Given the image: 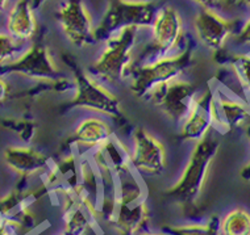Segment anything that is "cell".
Returning a JSON list of instances; mask_svg holds the SVG:
<instances>
[{"instance_id":"1","label":"cell","mask_w":250,"mask_h":235,"mask_svg":"<svg viewBox=\"0 0 250 235\" xmlns=\"http://www.w3.org/2000/svg\"><path fill=\"white\" fill-rule=\"evenodd\" d=\"M219 141L209 134L203 141L195 143L182 176L171 188L166 191V196L170 200L183 209H191L196 204L219 151Z\"/></svg>"},{"instance_id":"2","label":"cell","mask_w":250,"mask_h":235,"mask_svg":"<svg viewBox=\"0 0 250 235\" xmlns=\"http://www.w3.org/2000/svg\"><path fill=\"white\" fill-rule=\"evenodd\" d=\"M117 179L119 193L111 226L119 235L143 234V230L150 219L145 188L132 171Z\"/></svg>"},{"instance_id":"3","label":"cell","mask_w":250,"mask_h":235,"mask_svg":"<svg viewBox=\"0 0 250 235\" xmlns=\"http://www.w3.org/2000/svg\"><path fill=\"white\" fill-rule=\"evenodd\" d=\"M194 46L188 43L177 56L162 57L154 62L132 69L130 92L138 98H147L158 87L181 79L182 74L192 64Z\"/></svg>"},{"instance_id":"4","label":"cell","mask_w":250,"mask_h":235,"mask_svg":"<svg viewBox=\"0 0 250 235\" xmlns=\"http://www.w3.org/2000/svg\"><path fill=\"white\" fill-rule=\"evenodd\" d=\"M155 15V4L147 0H109L99 25L95 28V39L107 41L125 28H149Z\"/></svg>"},{"instance_id":"5","label":"cell","mask_w":250,"mask_h":235,"mask_svg":"<svg viewBox=\"0 0 250 235\" xmlns=\"http://www.w3.org/2000/svg\"><path fill=\"white\" fill-rule=\"evenodd\" d=\"M137 37L136 28H125L107 39L105 47L92 66V73L103 80L116 83L132 71V50Z\"/></svg>"},{"instance_id":"6","label":"cell","mask_w":250,"mask_h":235,"mask_svg":"<svg viewBox=\"0 0 250 235\" xmlns=\"http://www.w3.org/2000/svg\"><path fill=\"white\" fill-rule=\"evenodd\" d=\"M73 74L75 95L71 100V107L84 108L111 118L123 117L120 100L116 95L77 66H73Z\"/></svg>"},{"instance_id":"7","label":"cell","mask_w":250,"mask_h":235,"mask_svg":"<svg viewBox=\"0 0 250 235\" xmlns=\"http://www.w3.org/2000/svg\"><path fill=\"white\" fill-rule=\"evenodd\" d=\"M62 198L63 234L87 235L99 226L98 200L91 196L82 185L67 193Z\"/></svg>"},{"instance_id":"8","label":"cell","mask_w":250,"mask_h":235,"mask_svg":"<svg viewBox=\"0 0 250 235\" xmlns=\"http://www.w3.org/2000/svg\"><path fill=\"white\" fill-rule=\"evenodd\" d=\"M198 91L192 83L186 80L170 81L158 87L147 98L174 122H183L191 112Z\"/></svg>"},{"instance_id":"9","label":"cell","mask_w":250,"mask_h":235,"mask_svg":"<svg viewBox=\"0 0 250 235\" xmlns=\"http://www.w3.org/2000/svg\"><path fill=\"white\" fill-rule=\"evenodd\" d=\"M16 74L36 80H57L60 70L43 43H33L18 59L0 66V75Z\"/></svg>"},{"instance_id":"10","label":"cell","mask_w":250,"mask_h":235,"mask_svg":"<svg viewBox=\"0 0 250 235\" xmlns=\"http://www.w3.org/2000/svg\"><path fill=\"white\" fill-rule=\"evenodd\" d=\"M130 159L134 170L147 176L162 175L167 167L164 143L144 128L134 130Z\"/></svg>"},{"instance_id":"11","label":"cell","mask_w":250,"mask_h":235,"mask_svg":"<svg viewBox=\"0 0 250 235\" xmlns=\"http://www.w3.org/2000/svg\"><path fill=\"white\" fill-rule=\"evenodd\" d=\"M63 35L74 46L84 47L95 42V28L83 0H66L57 13Z\"/></svg>"},{"instance_id":"12","label":"cell","mask_w":250,"mask_h":235,"mask_svg":"<svg viewBox=\"0 0 250 235\" xmlns=\"http://www.w3.org/2000/svg\"><path fill=\"white\" fill-rule=\"evenodd\" d=\"M215 98L208 87L196 96L191 112L182 122L181 138L183 141L198 143L207 137L211 129L217 125Z\"/></svg>"},{"instance_id":"13","label":"cell","mask_w":250,"mask_h":235,"mask_svg":"<svg viewBox=\"0 0 250 235\" xmlns=\"http://www.w3.org/2000/svg\"><path fill=\"white\" fill-rule=\"evenodd\" d=\"M194 26L199 41L211 50H220L236 30V22L233 20H227L208 8H203L195 16Z\"/></svg>"},{"instance_id":"14","label":"cell","mask_w":250,"mask_h":235,"mask_svg":"<svg viewBox=\"0 0 250 235\" xmlns=\"http://www.w3.org/2000/svg\"><path fill=\"white\" fill-rule=\"evenodd\" d=\"M153 32V49L166 56L179 45L183 36V22L181 15L173 7H164L155 15L151 24Z\"/></svg>"},{"instance_id":"15","label":"cell","mask_w":250,"mask_h":235,"mask_svg":"<svg viewBox=\"0 0 250 235\" xmlns=\"http://www.w3.org/2000/svg\"><path fill=\"white\" fill-rule=\"evenodd\" d=\"M92 160L96 167V171L112 174L116 177L130 172L132 167L129 150L115 136L95 149L92 154Z\"/></svg>"},{"instance_id":"16","label":"cell","mask_w":250,"mask_h":235,"mask_svg":"<svg viewBox=\"0 0 250 235\" xmlns=\"http://www.w3.org/2000/svg\"><path fill=\"white\" fill-rule=\"evenodd\" d=\"M82 162H79L74 154H69L49 167L45 176V187L60 197L73 192L81 185Z\"/></svg>"},{"instance_id":"17","label":"cell","mask_w":250,"mask_h":235,"mask_svg":"<svg viewBox=\"0 0 250 235\" xmlns=\"http://www.w3.org/2000/svg\"><path fill=\"white\" fill-rule=\"evenodd\" d=\"M26 179L29 177H21V183L16 188L0 198V219H3L11 229L42 196V191L48 189L45 184L41 189H28L24 185Z\"/></svg>"},{"instance_id":"18","label":"cell","mask_w":250,"mask_h":235,"mask_svg":"<svg viewBox=\"0 0 250 235\" xmlns=\"http://www.w3.org/2000/svg\"><path fill=\"white\" fill-rule=\"evenodd\" d=\"M5 164L13 172H16L20 177H30L40 172L49 170V158L46 155L32 149L22 146H12L7 147L3 153Z\"/></svg>"},{"instance_id":"19","label":"cell","mask_w":250,"mask_h":235,"mask_svg":"<svg viewBox=\"0 0 250 235\" xmlns=\"http://www.w3.org/2000/svg\"><path fill=\"white\" fill-rule=\"evenodd\" d=\"M33 5L29 0H18L9 11L7 18V30L9 36L18 41H26L35 36L37 30Z\"/></svg>"},{"instance_id":"20","label":"cell","mask_w":250,"mask_h":235,"mask_svg":"<svg viewBox=\"0 0 250 235\" xmlns=\"http://www.w3.org/2000/svg\"><path fill=\"white\" fill-rule=\"evenodd\" d=\"M113 136L112 128L99 117H90L79 122L74 130L73 141L84 149H98Z\"/></svg>"},{"instance_id":"21","label":"cell","mask_w":250,"mask_h":235,"mask_svg":"<svg viewBox=\"0 0 250 235\" xmlns=\"http://www.w3.org/2000/svg\"><path fill=\"white\" fill-rule=\"evenodd\" d=\"M216 121L217 126L225 128L228 130L241 128L249 118L250 112L245 104L225 98V96H216Z\"/></svg>"},{"instance_id":"22","label":"cell","mask_w":250,"mask_h":235,"mask_svg":"<svg viewBox=\"0 0 250 235\" xmlns=\"http://www.w3.org/2000/svg\"><path fill=\"white\" fill-rule=\"evenodd\" d=\"M221 235H250V213L246 209L236 208L225 214L220 221Z\"/></svg>"},{"instance_id":"23","label":"cell","mask_w":250,"mask_h":235,"mask_svg":"<svg viewBox=\"0 0 250 235\" xmlns=\"http://www.w3.org/2000/svg\"><path fill=\"white\" fill-rule=\"evenodd\" d=\"M167 235H221L220 219L213 215L204 223H186L181 226H165Z\"/></svg>"},{"instance_id":"24","label":"cell","mask_w":250,"mask_h":235,"mask_svg":"<svg viewBox=\"0 0 250 235\" xmlns=\"http://www.w3.org/2000/svg\"><path fill=\"white\" fill-rule=\"evenodd\" d=\"M230 67L237 78L238 83L250 91V53L233 56L230 58Z\"/></svg>"},{"instance_id":"25","label":"cell","mask_w":250,"mask_h":235,"mask_svg":"<svg viewBox=\"0 0 250 235\" xmlns=\"http://www.w3.org/2000/svg\"><path fill=\"white\" fill-rule=\"evenodd\" d=\"M19 52L18 39L12 36L0 33V66L8 63Z\"/></svg>"},{"instance_id":"26","label":"cell","mask_w":250,"mask_h":235,"mask_svg":"<svg viewBox=\"0 0 250 235\" xmlns=\"http://www.w3.org/2000/svg\"><path fill=\"white\" fill-rule=\"evenodd\" d=\"M236 39H237L238 43H242V45H250V19L245 22V24H244V25H242V28L237 33Z\"/></svg>"},{"instance_id":"27","label":"cell","mask_w":250,"mask_h":235,"mask_svg":"<svg viewBox=\"0 0 250 235\" xmlns=\"http://www.w3.org/2000/svg\"><path fill=\"white\" fill-rule=\"evenodd\" d=\"M221 5L236 8V7H248L250 8V0H221Z\"/></svg>"},{"instance_id":"28","label":"cell","mask_w":250,"mask_h":235,"mask_svg":"<svg viewBox=\"0 0 250 235\" xmlns=\"http://www.w3.org/2000/svg\"><path fill=\"white\" fill-rule=\"evenodd\" d=\"M9 96V84L5 79L0 75V104H3Z\"/></svg>"},{"instance_id":"29","label":"cell","mask_w":250,"mask_h":235,"mask_svg":"<svg viewBox=\"0 0 250 235\" xmlns=\"http://www.w3.org/2000/svg\"><path fill=\"white\" fill-rule=\"evenodd\" d=\"M192 1L200 5V7H203V8L208 9H213L215 7L221 5V0H192Z\"/></svg>"},{"instance_id":"30","label":"cell","mask_w":250,"mask_h":235,"mask_svg":"<svg viewBox=\"0 0 250 235\" xmlns=\"http://www.w3.org/2000/svg\"><path fill=\"white\" fill-rule=\"evenodd\" d=\"M248 137H249V141H250V128L248 129ZM240 176H241L242 180L250 181V162L248 163L244 168H242L241 172H240Z\"/></svg>"},{"instance_id":"31","label":"cell","mask_w":250,"mask_h":235,"mask_svg":"<svg viewBox=\"0 0 250 235\" xmlns=\"http://www.w3.org/2000/svg\"><path fill=\"white\" fill-rule=\"evenodd\" d=\"M0 235H13L12 229L3 219H0Z\"/></svg>"},{"instance_id":"32","label":"cell","mask_w":250,"mask_h":235,"mask_svg":"<svg viewBox=\"0 0 250 235\" xmlns=\"http://www.w3.org/2000/svg\"><path fill=\"white\" fill-rule=\"evenodd\" d=\"M45 1H46V0H30V3H32V5H33V8H39V7H41Z\"/></svg>"},{"instance_id":"33","label":"cell","mask_w":250,"mask_h":235,"mask_svg":"<svg viewBox=\"0 0 250 235\" xmlns=\"http://www.w3.org/2000/svg\"><path fill=\"white\" fill-rule=\"evenodd\" d=\"M7 4H8V0H0V12H3V11H4Z\"/></svg>"},{"instance_id":"34","label":"cell","mask_w":250,"mask_h":235,"mask_svg":"<svg viewBox=\"0 0 250 235\" xmlns=\"http://www.w3.org/2000/svg\"><path fill=\"white\" fill-rule=\"evenodd\" d=\"M140 235H167L166 233H143Z\"/></svg>"},{"instance_id":"35","label":"cell","mask_w":250,"mask_h":235,"mask_svg":"<svg viewBox=\"0 0 250 235\" xmlns=\"http://www.w3.org/2000/svg\"><path fill=\"white\" fill-rule=\"evenodd\" d=\"M62 235H66V234H62Z\"/></svg>"}]
</instances>
